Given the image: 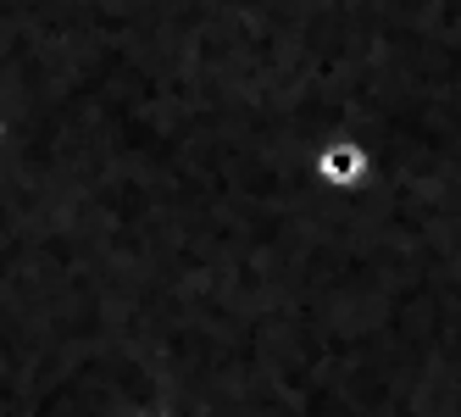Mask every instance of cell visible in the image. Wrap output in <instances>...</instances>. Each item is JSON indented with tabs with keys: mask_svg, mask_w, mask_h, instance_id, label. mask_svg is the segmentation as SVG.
<instances>
[{
	"mask_svg": "<svg viewBox=\"0 0 461 417\" xmlns=\"http://www.w3.org/2000/svg\"><path fill=\"white\" fill-rule=\"evenodd\" d=\"M367 168H373L367 145L350 140V134L322 140L317 156H312V178H317L322 189H361V184H367Z\"/></svg>",
	"mask_w": 461,
	"mask_h": 417,
	"instance_id": "cell-1",
	"label": "cell"
},
{
	"mask_svg": "<svg viewBox=\"0 0 461 417\" xmlns=\"http://www.w3.org/2000/svg\"><path fill=\"white\" fill-rule=\"evenodd\" d=\"M134 417H161V412H134Z\"/></svg>",
	"mask_w": 461,
	"mask_h": 417,
	"instance_id": "cell-2",
	"label": "cell"
}]
</instances>
